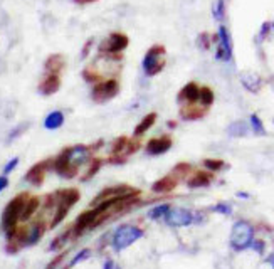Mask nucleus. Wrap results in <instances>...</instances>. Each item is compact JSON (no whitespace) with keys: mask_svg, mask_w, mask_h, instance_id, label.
I'll list each match as a JSON object with an SVG mask.
<instances>
[{"mask_svg":"<svg viewBox=\"0 0 274 269\" xmlns=\"http://www.w3.org/2000/svg\"><path fill=\"white\" fill-rule=\"evenodd\" d=\"M143 71L147 76H156L165 67V47L156 44L151 46L143 57Z\"/></svg>","mask_w":274,"mask_h":269,"instance_id":"obj_3","label":"nucleus"},{"mask_svg":"<svg viewBox=\"0 0 274 269\" xmlns=\"http://www.w3.org/2000/svg\"><path fill=\"white\" fill-rule=\"evenodd\" d=\"M199 44H200V47L209 49L210 47V35L209 34H200L199 35Z\"/></svg>","mask_w":274,"mask_h":269,"instance_id":"obj_27","label":"nucleus"},{"mask_svg":"<svg viewBox=\"0 0 274 269\" xmlns=\"http://www.w3.org/2000/svg\"><path fill=\"white\" fill-rule=\"evenodd\" d=\"M39 205H41L39 197H30V195H29V199H27V202H26V205H24V210H22L21 221H24V222L29 221V219L35 214V210L39 209Z\"/></svg>","mask_w":274,"mask_h":269,"instance_id":"obj_15","label":"nucleus"},{"mask_svg":"<svg viewBox=\"0 0 274 269\" xmlns=\"http://www.w3.org/2000/svg\"><path fill=\"white\" fill-rule=\"evenodd\" d=\"M7 185H9V179H7V177H0V192H2Z\"/></svg>","mask_w":274,"mask_h":269,"instance_id":"obj_36","label":"nucleus"},{"mask_svg":"<svg viewBox=\"0 0 274 269\" xmlns=\"http://www.w3.org/2000/svg\"><path fill=\"white\" fill-rule=\"evenodd\" d=\"M172 146V140L167 137L162 138H153L147 143V153L148 155H162Z\"/></svg>","mask_w":274,"mask_h":269,"instance_id":"obj_12","label":"nucleus"},{"mask_svg":"<svg viewBox=\"0 0 274 269\" xmlns=\"http://www.w3.org/2000/svg\"><path fill=\"white\" fill-rule=\"evenodd\" d=\"M27 199H29L27 194H21V195H17V197L12 199L7 204V207H5V210L2 214V227L7 232H10L12 229L17 227Z\"/></svg>","mask_w":274,"mask_h":269,"instance_id":"obj_2","label":"nucleus"},{"mask_svg":"<svg viewBox=\"0 0 274 269\" xmlns=\"http://www.w3.org/2000/svg\"><path fill=\"white\" fill-rule=\"evenodd\" d=\"M91 160V151L88 146L84 145H76L69 146L61 151V155L52 160L54 170L64 179H72L77 174V168L81 165L88 163Z\"/></svg>","mask_w":274,"mask_h":269,"instance_id":"obj_1","label":"nucleus"},{"mask_svg":"<svg viewBox=\"0 0 274 269\" xmlns=\"http://www.w3.org/2000/svg\"><path fill=\"white\" fill-rule=\"evenodd\" d=\"M222 162H219V160H205V167H209L210 170H219L222 167Z\"/></svg>","mask_w":274,"mask_h":269,"instance_id":"obj_30","label":"nucleus"},{"mask_svg":"<svg viewBox=\"0 0 274 269\" xmlns=\"http://www.w3.org/2000/svg\"><path fill=\"white\" fill-rule=\"evenodd\" d=\"M272 27H274V24H272Z\"/></svg>","mask_w":274,"mask_h":269,"instance_id":"obj_39","label":"nucleus"},{"mask_svg":"<svg viewBox=\"0 0 274 269\" xmlns=\"http://www.w3.org/2000/svg\"><path fill=\"white\" fill-rule=\"evenodd\" d=\"M271 264H272V267H274V256H272V258H271Z\"/></svg>","mask_w":274,"mask_h":269,"instance_id":"obj_38","label":"nucleus"},{"mask_svg":"<svg viewBox=\"0 0 274 269\" xmlns=\"http://www.w3.org/2000/svg\"><path fill=\"white\" fill-rule=\"evenodd\" d=\"M224 14H225V4L224 0H217V2L214 4V17L217 21L224 19Z\"/></svg>","mask_w":274,"mask_h":269,"instance_id":"obj_24","label":"nucleus"},{"mask_svg":"<svg viewBox=\"0 0 274 269\" xmlns=\"http://www.w3.org/2000/svg\"><path fill=\"white\" fill-rule=\"evenodd\" d=\"M74 4L77 5H88V4H94V2H98V0H72Z\"/></svg>","mask_w":274,"mask_h":269,"instance_id":"obj_37","label":"nucleus"},{"mask_svg":"<svg viewBox=\"0 0 274 269\" xmlns=\"http://www.w3.org/2000/svg\"><path fill=\"white\" fill-rule=\"evenodd\" d=\"M254 229L252 225L246 221H239L234 224L232 232H230V246L237 251H242L252 244Z\"/></svg>","mask_w":274,"mask_h":269,"instance_id":"obj_4","label":"nucleus"},{"mask_svg":"<svg viewBox=\"0 0 274 269\" xmlns=\"http://www.w3.org/2000/svg\"><path fill=\"white\" fill-rule=\"evenodd\" d=\"M105 269H121L116 262H113V261H106L105 262Z\"/></svg>","mask_w":274,"mask_h":269,"instance_id":"obj_34","label":"nucleus"},{"mask_svg":"<svg viewBox=\"0 0 274 269\" xmlns=\"http://www.w3.org/2000/svg\"><path fill=\"white\" fill-rule=\"evenodd\" d=\"M64 66H66V59L63 54H51L44 63L46 72H52V74H61Z\"/></svg>","mask_w":274,"mask_h":269,"instance_id":"obj_13","label":"nucleus"},{"mask_svg":"<svg viewBox=\"0 0 274 269\" xmlns=\"http://www.w3.org/2000/svg\"><path fill=\"white\" fill-rule=\"evenodd\" d=\"M168 209H170V205H167V204L158 205V207H155V209H151V210H150V217H151V219L165 217V214L168 212Z\"/></svg>","mask_w":274,"mask_h":269,"instance_id":"obj_22","label":"nucleus"},{"mask_svg":"<svg viewBox=\"0 0 274 269\" xmlns=\"http://www.w3.org/2000/svg\"><path fill=\"white\" fill-rule=\"evenodd\" d=\"M118 93H120L118 79L109 78V79H103V81L94 84L93 91H91V98H93L94 103H106L109 100H113Z\"/></svg>","mask_w":274,"mask_h":269,"instance_id":"obj_6","label":"nucleus"},{"mask_svg":"<svg viewBox=\"0 0 274 269\" xmlns=\"http://www.w3.org/2000/svg\"><path fill=\"white\" fill-rule=\"evenodd\" d=\"M199 100L202 101L205 106L212 105V101H214V93H212V89L210 88H200Z\"/></svg>","mask_w":274,"mask_h":269,"instance_id":"obj_21","label":"nucleus"},{"mask_svg":"<svg viewBox=\"0 0 274 269\" xmlns=\"http://www.w3.org/2000/svg\"><path fill=\"white\" fill-rule=\"evenodd\" d=\"M199 94H200V88L197 86V84L195 83H188L187 86L180 91L179 98H180V100L187 101V103H193V101L199 100Z\"/></svg>","mask_w":274,"mask_h":269,"instance_id":"obj_14","label":"nucleus"},{"mask_svg":"<svg viewBox=\"0 0 274 269\" xmlns=\"http://www.w3.org/2000/svg\"><path fill=\"white\" fill-rule=\"evenodd\" d=\"M130 44V39L123 32H113L100 44V54H121Z\"/></svg>","mask_w":274,"mask_h":269,"instance_id":"obj_7","label":"nucleus"},{"mask_svg":"<svg viewBox=\"0 0 274 269\" xmlns=\"http://www.w3.org/2000/svg\"><path fill=\"white\" fill-rule=\"evenodd\" d=\"M140 237H143V230L136 227V225H121V227L114 232L113 237V247L116 251H123L133 242H136Z\"/></svg>","mask_w":274,"mask_h":269,"instance_id":"obj_5","label":"nucleus"},{"mask_svg":"<svg viewBox=\"0 0 274 269\" xmlns=\"http://www.w3.org/2000/svg\"><path fill=\"white\" fill-rule=\"evenodd\" d=\"M100 165H101V162L100 160H93V167H91L89 170H88V174H86V177H84L83 180H88L89 177H93L96 172H98V168H100Z\"/></svg>","mask_w":274,"mask_h":269,"instance_id":"obj_28","label":"nucleus"},{"mask_svg":"<svg viewBox=\"0 0 274 269\" xmlns=\"http://www.w3.org/2000/svg\"><path fill=\"white\" fill-rule=\"evenodd\" d=\"M61 88V76L59 74H52V72H46V76L41 79L39 83V93L44 96H51L56 94Z\"/></svg>","mask_w":274,"mask_h":269,"instance_id":"obj_10","label":"nucleus"},{"mask_svg":"<svg viewBox=\"0 0 274 269\" xmlns=\"http://www.w3.org/2000/svg\"><path fill=\"white\" fill-rule=\"evenodd\" d=\"M155 121H156V114L155 113H150V114H147V116H143V120L140 121L138 123V126L135 128V137H142L143 133H147L151 126L155 125Z\"/></svg>","mask_w":274,"mask_h":269,"instance_id":"obj_17","label":"nucleus"},{"mask_svg":"<svg viewBox=\"0 0 274 269\" xmlns=\"http://www.w3.org/2000/svg\"><path fill=\"white\" fill-rule=\"evenodd\" d=\"M17 165H19V158H12V160L7 163V165H5V168H4V172L5 174H10L12 172V170H14L15 167H17Z\"/></svg>","mask_w":274,"mask_h":269,"instance_id":"obj_29","label":"nucleus"},{"mask_svg":"<svg viewBox=\"0 0 274 269\" xmlns=\"http://www.w3.org/2000/svg\"><path fill=\"white\" fill-rule=\"evenodd\" d=\"M51 165H52V160H44V162L35 163L34 167L27 172L26 180L30 182V183H34V185H41V183L44 182L46 172H47V168H49Z\"/></svg>","mask_w":274,"mask_h":269,"instance_id":"obj_11","label":"nucleus"},{"mask_svg":"<svg viewBox=\"0 0 274 269\" xmlns=\"http://www.w3.org/2000/svg\"><path fill=\"white\" fill-rule=\"evenodd\" d=\"M217 59L222 61H230L232 57V39H230V34L227 27L221 26L219 27V35H217Z\"/></svg>","mask_w":274,"mask_h":269,"instance_id":"obj_9","label":"nucleus"},{"mask_svg":"<svg viewBox=\"0 0 274 269\" xmlns=\"http://www.w3.org/2000/svg\"><path fill=\"white\" fill-rule=\"evenodd\" d=\"M207 183H209V177L204 175V174H197L190 182H188V185H190V187H200V185H207Z\"/></svg>","mask_w":274,"mask_h":269,"instance_id":"obj_23","label":"nucleus"},{"mask_svg":"<svg viewBox=\"0 0 274 269\" xmlns=\"http://www.w3.org/2000/svg\"><path fill=\"white\" fill-rule=\"evenodd\" d=\"M269 29H271V24L266 22L264 26H263V29H261V37H266V34L269 32Z\"/></svg>","mask_w":274,"mask_h":269,"instance_id":"obj_33","label":"nucleus"},{"mask_svg":"<svg viewBox=\"0 0 274 269\" xmlns=\"http://www.w3.org/2000/svg\"><path fill=\"white\" fill-rule=\"evenodd\" d=\"M247 125L244 121H236L229 126V133L232 134V137H242V134H247Z\"/></svg>","mask_w":274,"mask_h":269,"instance_id":"obj_20","label":"nucleus"},{"mask_svg":"<svg viewBox=\"0 0 274 269\" xmlns=\"http://www.w3.org/2000/svg\"><path fill=\"white\" fill-rule=\"evenodd\" d=\"M88 256H89V251H88V249H84L83 253H79V256H77V258H74V259H72L71 266H72V264H76V262H79V261H81V259H84V258H88Z\"/></svg>","mask_w":274,"mask_h":269,"instance_id":"obj_31","label":"nucleus"},{"mask_svg":"<svg viewBox=\"0 0 274 269\" xmlns=\"http://www.w3.org/2000/svg\"><path fill=\"white\" fill-rule=\"evenodd\" d=\"M165 221L172 227H184V225L192 224L193 216L190 210L182 209V207H175V209H168L165 214Z\"/></svg>","mask_w":274,"mask_h":269,"instance_id":"obj_8","label":"nucleus"},{"mask_svg":"<svg viewBox=\"0 0 274 269\" xmlns=\"http://www.w3.org/2000/svg\"><path fill=\"white\" fill-rule=\"evenodd\" d=\"M91 44H93V39H89L86 44H84V49H83V57H86L88 56V52H89V49H91Z\"/></svg>","mask_w":274,"mask_h":269,"instance_id":"obj_32","label":"nucleus"},{"mask_svg":"<svg viewBox=\"0 0 274 269\" xmlns=\"http://www.w3.org/2000/svg\"><path fill=\"white\" fill-rule=\"evenodd\" d=\"M216 210H219V212H224V214H230V207L229 205H217L216 207Z\"/></svg>","mask_w":274,"mask_h":269,"instance_id":"obj_35","label":"nucleus"},{"mask_svg":"<svg viewBox=\"0 0 274 269\" xmlns=\"http://www.w3.org/2000/svg\"><path fill=\"white\" fill-rule=\"evenodd\" d=\"M175 187V180L170 179V177H165V179L158 180L155 185H153V190L155 192H168L172 190V188Z\"/></svg>","mask_w":274,"mask_h":269,"instance_id":"obj_19","label":"nucleus"},{"mask_svg":"<svg viewBox=\"0 0 274 269\" xmlns=\"http://www.w3.org/2000/svg\"><path fill=\"white\" fill-rule=\"evenodd\" d=\"M251 123H252L254 130L258 131V133H261V134L264 133V126H263V123H261V120H259L256 114H252V116H251Z\"/></svg>","mask_w":274,"mask_h":269,"instance_id":"obj_26","label":"nucleus"},{"mask_svg":"<svg viewBox=\"0 0 274 269\" xmlns=\"http://www.w3.org/2000/svg\"><path fill=\"white\" fill-rule=\"evenodd\" d=\"M128 142H130V140H128L126 137L118 138L116 142H114V145H113V153H114V151H116V153H120V151L123 150L125 146H128Z\"/></svg>","mask_w":274,"mask_h":269,"instance_id":"obj_25","label":"nucleus"},{"mask_svg":"<svg viewBox=\"0 0 274 269\" xmlns=\"http://www.w3.org/2000/svg\"><path fill=\"white\" fill-rule=\"evenodd\" d=\"M63 123H64V114L61 111H52L44 120V126L47 130H57V128L63 126Z\"/></svg>","mask_w":274,"mask_h":269,"instance_id":"obj_16","label":"nucleus"},{"mask_svg":"<svg viewBox=\"0 0 274 269\" xmlns=\"http://www.w3.org/2000/svg\"><path fill=\"white\" fill-rule=\"evenodd\" d=\"M241 81L246 86V89L252 91V93L259 91V88H261V78L258 74H252V72H246V74H242Z\"/></svg>","mask_w":274,"mask_h":269,"instance_id":"obj_18","label":"nucleus"}]
</instances>
